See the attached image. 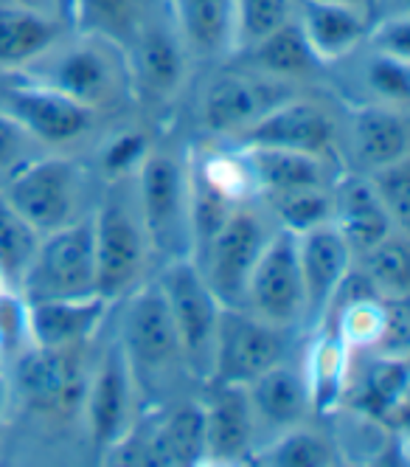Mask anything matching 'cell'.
<instances>
[{"label":"cell","instance_id":"1","mask_svg":"<svg viewBox=\"0 0 410 467\" xmlns=\"http://www.w3.org/2000/svg\"><path fill=\"white\" fill-rule=\"evenodd\" d=\"M158 285L175 321L183 363L194 378H211L222 302L205 282L197 262L186 256L169 265Z\"/></svg>","mask_w":410,"mask_h":467},{"label":"cell","instance_id":"2","mask_svg":"<svg viewBox=\"0 0 410 467\" xmlns=\"http://www.w3.org/2000/svg\"><path fill=\"white\" fill-rule=\"evenodd\" d=\"M26 302L40 298H82L96 290L93 220L67 223L40 240L20 282Z\"/></svg>","mask_w":410,"mask_h":467},{"label":"cell","instance_id":"3","mask_svg":"<svg viewBox=\"0 0 410 467\" xmlns=\"http://www.w3.org/2000/svg\"><path fill=\"white\" fill-rule=\"evenodd\" d=\"M79 40L67 48H59V43L48 51L51 62L43 65V74L37 82H46L65 96L77 99L90 110L110 105L118 96V85L129 79L124 46L79 31Z\"/></svg>","mask_w":410,"mask_h":467},{"label":"cell","instance_id":"4","mask_svg":"<svg viewBox=\"0 0 410 467\" xmlns=\"http://www.w3.org/2000/svg\"><path fill=\"white\" fill-rule=\"evenodd\" d=\"M287 352V341L279 324H270L261 316L253 318L239 307H225L217 327L214 372L217 383L248 386L270 366H276Z\"/></svg>","mask_w":410,"mask_h":467},{"label":"cell","instance_id":"5","mask_svg":"<svg viewBox=\"0 0 410 467\" xmlns=\"http://www.w3.org/2000/svg\"><path fill=\"white\" fill-rule=\"evenodd\" d=\"M77 186V163L65 158H46L17 170L4 192V200L34 231L48 234L71 223Z\"/></svg>","mask_w":410,"mask_h":467},{"label":"cell","instance_id":"6","mask_svg":"<svg viewBox=\"0 0 410 467\" xmlns=\"http://www.w3.org/2000/svg\"><path fill=\"white\" fill-rule=\"evenodd\" d=\"M96 290L105 298L121 296L144 268V228L121 197L110 194L93 220Z\"/></svg>","mask_w":410,"mask_h":467},{"label":"cell","instance_id":"7","mask_svg":"<svg viewBox=\"0 0 410 467\" xmlns=\"http://www.w3.org/2000/svg\"><path fill=\"white\" fill-rule=\"evenodd\" d=\"M267 237L256 214L236 209L222 231L214 237L209 254H205V282L217 293L225 307H236L245 302L248 282L256 268V259L264 248ZM200 262V265H202Z\"/></svg>","mask_w":410,"mask_h":467},{"label":"cell","instance_id":"8","mask_svg":"<svg viewBox=\"0 0 410 467\" xmlns=\"http://www.w3.org/2000/svg\"><path fill=\"white\" fill-rule=\"evenodd\" d=\"M248 302L270 324H292L303 313V282L298 265V240L284 231L264 243L248 282Z\"/></svg>","mask_w":410,"mask_h":467},{"label":"cell","instance_id":"9","mask_svg":"<svg viewBox=\"0 0 410 467\" xmlns=\"http://www.w3.org/2000/svg\"><path fill=\"white\" fill-rule=\"evenodd\" d=\"M87 403V428L90 440L98 451H113L129 437L132 420V363L121 344H116L90 386L85 389Z\"/></svg>","mask_w":410,"mask_h":467},{"label":"cell","instance_id":"10","mask_svg":"<svg viewBox=\"0 0 410 467\" xmlns=\"http://www.w3.org/2000/svg\"><path fill=\"white\" fill-rule=\"evenodd\" d=\"M141 228L155 248L169 251L186 225V175L172 155L149 152L138 166Z\"/></svg>","mask_w":410,"mask_h":467},{"label":"cell","instance_id":"11","mask_svg":"<svg viewBox=\"0 0 410 467\" xmlns=\"http://www.w3.org/2000/svg\"><path fill=\"white\" fill-rule=\"evenodd\" d=\"M284 99L287 90L279 79L261 74H222L202 96V124L222 136H239Z\"/></svg>","mask_w":410,"mask_h":467},{"label":"cell","instance_id":"12","mask_svg":"<svg viewBox=\"0 0 410 467\" xmlns=\"http://www.w3.org/2000/svg\"><path fill=\"white\" fill-rule=\"evenodd\" d=\"M9 116L34 139L65 144L85 136L96 110L46 82H23L9 90Z\"/></svg>","mask_w":410,"mask_h":467},{"label":"cell","instance_id":"13","mask_svg":"<svg viewBox=\"0 0 410 467\" xmlns=\"http://www.w3.org/2000/svg\"><path fill=\"white\" fill-rule=\"evenodd\" d=\"M295 240L303 282V310L313 321L326 318L340 282L352 271V245L332 223L298 234Z\"/></svg>","mask_w":410,"mask_h":467},{"label":"cell","instance_id":"14","mask_svg":"<svg viewBox=\"0 0 410 467\" xmlns=\"http://www.w3.org/2000/svg\"><path fill=\"white\" fill-rule=\"evenodd\" d=\"M332 139V119L318 105L303 102V99H284L256 119L245 132H239V141L245 147H272L306 155H321L329 150Z\"/></svg>","mask_w":410,"mask_h":467},{"label":"cell","instance_id":"15","mask_svg":"<svg viewBox=\"0 0 410 467\" xmlns=\"http://www.w3.org/2000/svg\"><path fill=\"white\" fill-rule=\"evenodd\" d=\"M129 79L152 99L178 93L186 77V43L160 23H138L124 46Z\"/></svg>","mask_w":410,"mask_h":467},{"label":"cell","instance_id":"16","mask_svg":"<svg viewBox=\"0 0 410 467\" xmlns=\"http://www.w3.org/2000/svg\"><path fill=\"white\" fill-rule=\"evenodd\" d=\"M108 307L110 298L101 293L26 302V336L43 349H79L98 329Z\"/></svg>","mask_w":410,"mask_h":467},{"label":"cell","instance_id":"17","mask_svg":"<svg viewBox=\"0 0 410 467\" xmlns=\"http://www.w3.org/2000/svg\"><path fill=\"white\" fill-rule=\"evenodd\" d=\"M20 389L43 411L65 414L85 397L82 360L77 349H43L34 347L17 369Z\"/></svg>","mask_w":410,"mask_h":467},{"label":"cell","instance_id":"18","mask_svg":"<svg viewBox=\"0 0 410 467\" xmlns=\"http://www.w3.org/2000/svg\"><path fill=\"white\" fill-rule=\"evenodd\" d=\"M121 347L132 366H147V369H160L180 355L175 321L160 285H149L132 298L124 318Z\"/></svg>","mask_w":410,"mask_h":467},{"label":"cell","instance_id":"19","mask_svg":"<svg viewBox=\"0 0 410 467\" xmlns=\"http://www.w3.org/2000/svg\"><path fill=\"white\" fill-rule=\"evenodd\" d=\"M205 411V459L236 462L248 456L253 442L256 414L251 406L248 386L217 383Z\"/></svg>","mask_w":410,"mask_h":467},{"label":"cell","instance_id":"20","mask_svg":"<svg viewBox=\"0 0 410 467\" xmlns=\"http://www.w3.org/2000/svg\"><path fill=\"white\" fill-rule=\"evenodd\" d=\"M298 26L303 40L321 65L349 57L368 37V17L363 6L337 0H301Z\"/></svg>","mask_w":410,"mask_h":467},{"label":"cell","instance_id":"21","mask_svg":"<svg viewBox=\"0 0 410 467\" xmlns=\"http://www.w3.org/2000/svg\"><path fill=\"white\" fill-rule=\"evenodd\" d=\"M332 225L343 234L352 251H368L396 231L383 200L363 175H346L332 194Z\"/></svg>","mask_w":410,"mask_h":467},{"label":"cell","instance_id":"22","mask_svg":"<svg viewBox=\"0 0 410 467\" xmlns=\"http://www.w3.org/2000/svg\"><path fill=\"white\" fill-rule=\"evenodd\" d=\"M62 40V23L51 12L12 4H0V68H28Z\"/></svg>","mask_w":410,"mask_h":467},{"label":"cell","instance_id":"23","mask_svg":"<svg viewBox=\"0 0 410 467\" xmlns=\"http://www.w3.org/2000/svg\"><path fill=\"white\" fill-rule=\"evenodd\" d=\"M135 464H175V467H191L205 462V411L200 403H180L169 411L144 448L135 453Z\"/></svg>","mask_w":410,"mask_h":467},{"label":"cell","instance_id":"24","mask_svg":"<svg viewBox=\"0 0 410 467\" xmlns=\"http://www.w3.org/2000/svg\"><path fill=\"white\" fill-rule=\"evenodd\" d=\"M407 391H410V369L405 355H383L360 380V389L352 394V409L383 422L385 428L402 425L407 414Z\"/></svg>","mask_w":410,"mask_h":467},{"label":"cell","instance_id":"25","mask_svg":"<svg viewBox=\"0 0 410 467\" xmlns=\"http://www.w3.org/2000/svg\"><path fill=\"white\" fill-rule=\"evenodd\" d=\"M233 212H236V197L209 175L202 161H197L191 166V172L186 175V225L191 231L197 268Z\"/></svg>","mask_w":410,"mask_h":467},{"label":"cell","instance_id":"26","mask_svg":"<svg viewBox=\"0 0 410 467\" xmlns=\"http://www.w3.org/2000/svg\"><path fill=\"white\" fill-rule=\"evenodd\" d=\"M352 141L357 158L380 170V166L407 161L410 150V132L402 113L385 105H365L352 110Z\"/></svg>","mask_w":410,"mask_h":467},{"label":"cell","instance_id":"27","mask_svg":"<svg viewBox=\"0 0 410 467\" xmlns=\"http://www.w3.org/2000/svg\"><path fill=\"white\" fill-rule=\"evenodd\" d=\"M349 352L352 347L340 338V332L329 327L313 344L306 358V391H310V409L318 414H332L343 403L349 391Z\"/></svg>","mask_w":410,"mask_h":467},{"label":"cell","instance_id":"28","mask_svg":"<svg viewBox=\"0 0 410 467\" xmlns=\"http://www.w3.org/2000/svg\"><path fill=\"white\" fill-rule=\"evenodd\" d=\"M253 414L261 417L272 428L301 425L303 414L310 411V391H306L303 375L292 372L282 360L248 383Z\"/></svg>","mask_w":410,"mask_h":467},{"label":"cell","instance_id":"29","mask_svg":"<svg viewBox=\"0 0 410 467\" xmlns=\"http://www.w3.org/2000/svg\"><path fill=\"white\" fill-rule=\"evenodd\" d=\"M245 163L253 186L279 194L301 186H323L321 155H306L272 147H245Z\"/></svg>","mask_w":410,"mask_h":467},{"label":"cell","instance_id":"30","mask_svg":"<svg viewBox=\"0 0 410 467\" xmlns=\"http://www.w3.org/2000/svg\"><path fill=\"white\" fill-rule=\"evenodd\" d=\"M180 37L197 57L233 51V0H175Z\"/></svg>","mask_w":410,"mask_h":467},{"label":"cell","instance_id":"31","mask_svg":"<svg viewBox=\"0 0 410 467\" xmlns=\"http://www.w3.org/2000/svg\"><path fill=\"white\" fill-rule=\"evenodd\" d=\"M248 54H251V65L261 77L279 82L306 77L315 65H321L310 51V46H306L303 31L295 17L272 31V35H267L264 40H259L256 46H251Z\"/></svg>","mask_w":410,"mask_h":467},{"label":"cell","instance_id":"32","mask_svg":"<svg viewBox=\"0 0 410 467\" xmlns=\"http://www.w3.org/2000/svg\"><path fill=\"white\" fill-rule=\"evenodd\" d=\"M65 15L85 35L108 37L118 46H127L141 23L138 0H67Z\"/></svg>","mask_w":410,"mask_h":467},{"label":"cell","instance_id":"33","mask_svg":"<svg viewBox=\"0 0 410 467\" xmlns=\"http://www.w3.org/2000/svg\"><path fill=\"white\" fill-rule=\"evenodd\" d=\"M40 245V234L34 231L23 217H17L4 197H0V274L6 279V287H20L34 251Z\"/></svg>","mask_w":410,"mask_h":467},{"label":"cell","instance_id":"34","mask_svg":"<svg viewBox=\"0 0 410 467\" xmlns=\"http://www.w3.org/2000/svg\"><path fill=\"white\" fill-rule=\"evenodd\" d=\"M365 254V276L383 298H405L410 290V254L402 237H385Z\"/></svg>","mask_w":410,"mask_h":467},{"label":"cell","instance_id":"35","mask_svg":"<svg viewBox=\"0 0 410 467\" xmlns=\"http://www.w3.org/2000/svg\"><path fill=\"white\" fill-rule=\"evenodd\" d=\"M292 20V0H233V48L248 51Z\"/></svg>","mask_w":410,"mask_h":467},{"label":"cell","instance_id":"36","mask_svg":"<svg viewBox=\"0 0 410 467\" xmlns=\"http://www.w3.org/2000/svg\"><path fill=\"white\" fill-rule=\"evenodd\" d=\"M282 228L290 234H306L318 225L332 223V194L323 186H301L290 192L270 194Z\"/></svg>","mask_w":410,"mask_h":467},{"label":"cell","instance_id":"37","mask_svg":"<svg viewBox=\"0 0 410 467\" xmlns=\"http://www.w3.org/2000/svg\"><path fill=\"white\" fill-rule=\"evenodd\" d=\"M332 459L334 453L329 442L318 437V433L298 425L287 428L284 437L270 442L253 456L256 464H270V467H323L332 464Z\"/></svg>","mask_w":410,"mask_h":467},{"label":"cell","instance_id":"38","mask_svg":"<svg viewBox=\"0 0 410 467\" xmlns=\"http://www.w3.org/2000/svg\"><path fill=\"white\" fill-rule=\"evenodd\" d=\"M377 197L383 200V206L399 234L407 231L410 225V172H407V161H396L388 166L374 170L368 178Z\"/></svg>","mask_w":410,"mask_h":467},{"label":"cell","instance_id":"39","mask_svg":"<svg viewBox=\"0 0 410 467\" xmlns=\"http://www.w3.org/2000/svg\"><path fill=\"white\" fill-rule=\"evenodd\" d=\"M368 85L388 102L405 105L410 99V59L374 54L368 62Z\"/></svg>","mask_w":410,"mask_h":467},{"label":"cell","instance_id":"40","mask_svg":"<svg viewBox=\"0 0 410 467\" xmlns=\"http://www.w3.org/2000/svg\"><path fill=\"white\" fill-rule=\"evenodd\" d=\"M149 155V141L144 132H121V136H116L105 152H101V166H105V172L110 178H124L129 172H135L138 166L144 163V158Z\"/></svg>","mask_w":410,"mask_h":467},{"label":"cell","instance_id":"41","mask_svg":"<svg viewBox=\"0 0 410 467\" xmlns=\"http://www.w3.org/2000/svg\"><path fill=\"white\" fill-rule=\"evenodd\" d=\"M371 43L377 54L410 59V17L407 12H396L388 20H383L377 28H368Z\"/></svg>","mask_w":410,"mask_h":467},{"label":"cell","instance_id":"42","mask_svg":"<svg viewBox=\"0 0 410 467\" xmlns=\"http://www.w3.org/2000/svg\"><path fill=\"white\" fill-rule=\"evenodd\" d=\"M26 336V298L4 290L0 293V347H17Z\"/></svg>","mask_w":410,"mask_h":467},{"label":"cell","instance_id":"43","mask_svg":"<svg viewBox=\"0 0 410 467\" xmlns=\"http://www.w3.org/2000/svg\"><path fill=\"white\" fill-rule=\"evenodd\" d=\"M23 132L26 130L9 113H0V170L17 163L23 150Z\"/></svg>","mask_w":410,"mask_h":467},{"label":"cell","instance_id":"44","mask_svg":"<svg viewBox=\"0 0 410 467\" xmlns=\"http://www.w3.org/2000/svg\"><path fill=\"white\" fill-rule=\"evenodd\" d=\"M12 4H23V6H34V9L48 12V9H51V4H56V6H59V0H12Z\"/></svg>","mask_w":410,"mask_h":467},{"label":"cell","instance_id":"45","mask_svg":"<svg viewBox=\"0 0 410 467\" xmlns=\"http://www.w3.org/2000/svg\"><path fill=\"white\" fill-rule=\"evenodd\" d=\"M4 403H6V383L0 380V411H4Z\"/></svg>","mask_w":410,"mask_h":467},{"label":"cell","instance_id":"46","mask_svg":"<svg viewBox=\"0 0 410 467\" xmlns=\"http://www.w3.org/2000/svg\"><path fill=\"white\" fill-rule=\"evenodd\" d=\"M337 4H354V6H363V0H337Z\"/></svg>","mask_w":410,"mask_h":467},{"label":"cell","instance_id":"47","mask_svg":"<svg viewBox=\"0 0 410 467\" xmlns=\"http://www.w3.org/2000/svg\"><path fill=\"white\" fill-rule=\"evenodd\" d=\"M4 290H9V287H6V279H4V274H0V293H4Z\"/></svg>","mask_w":410,"mask_h":467},{"label":"cell","instance_id":"48","mask_svg":"<svg viewBox=\"0 0 410 467\" xmlns=\"http://www.w3.org/2000/svg\"><path fill=\"white\" fill-rule=\"evenodd\" d=\"M59 9H62V12L67 9V0H59Z\"/></svg>","mask_w":410,"mask_h":467}]
</instances>
